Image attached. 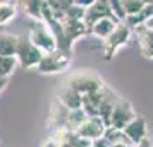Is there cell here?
<instances>
[{"label":"cell","mask_w":153,"mask_h":147,"mask_svg":"<svg viewBox=\"0 0 153 147\" xmlns=\"http://www.w3.org/2000/svg\"><path fill=\"white\" fill-rule=\"evenodd\" d=\"M28 38L38 50H42L43 53H52L59 50L57 46V38L53 31L45 21H31L29 22V34Z\"/></svg>","instance_id":"cell-1"},{"label":"cell","mask_w":153,"mask_h":147,"mask_svg":"<svg viewBox=\"0 0 153 147\" xmlns=\"http://www.w3.org/2000/svg\"><path fill=\"white\" fill-rule=\"evenodd\" d=\"M67 87L77 91L81 96L86 94H93L98 92L100 89H103V80L100 79L97 72H90V70H83V72H76L72 77L67 80Z\"/></svg>","instance_id":"cell-2"},{"label":"cell","mask_w":153,"mask_h":147,"mask_svg":"<svg viewBox=\"0 0 153 147\" xmlns=\"http://www.w3.org/2000/svg\"><path fill=\"white\" fill-rule=\"evenodd\" d=\"M43 55L45 53L42 50L36 48L28 36H19L16 58H17V63L21 65L22 69H38Z\"/></svg>","instance_id":"cell-3"},{"label":"cell","mask_w":153,"mask_h":147,"mask_svg":"<svg viewBox=\"0 0 153 147\" xmlns=\"http://www.w3.org/2000/svg\"><path fill=\"white\" fill-rule=\"evenodd\" d=\"M71 65V53L55 50L52 53H45L42 62L38 65L40 74H62L64 70H67Z\"/></svg>","instance_id":"cell-4"},{"label":"cell","mask_w":153,"mask_h":147,"mask_svg":"<svg viewBox=\"0 0 153 147\" xmlns=\"http://www.w3.org/2000/svg\"><path fill=\"white\" fill-rule=\"evenodd\" d=\"M129 38H131V28L126 22H120L117 28H115V31L103 41V50H105L103 56L107 60L114 58L119 50L122 48L124 45H127Z\"/></svg>","instance_id":"cell-5"},{"label":"cell","mask_w":153,"mask_h":147,"mask_svg":"<svg viewBox=\"0 0 153 147\" xmlns=\"http://www.w3.org/2000/svg\"><path fill=\"white\" fill-rule=\"evenodd\" d=\"M136 116H138V115H136V111H134V108H132V105L129 101H126V99H117L115 105H114V110H112L110 125L108 127L117 128V130H124Z\"/></svg>","instance_id":"cell-6"},{"label":"cell","mask_w":153,"mask_h":147,"mask_svg":"<svg viewBox=\"0 0 153 147\" xmlns=\"http://www.w3.org/2000/svg\"><path fill=\"white\" fill-rule=\"evenodd\" d=\"M107 132V125L103 123V120L100 116H91L84 121L83 125L76 130V133L81 139L88 140V142H95V140L102 139Z\"/></svg>","instance_id":"cell-7"},{"label":"cell","mask_w":153,"mask_h":147,"mask_svg":"<svg viewBox=\"0 0 153 147\" xmlns=\"http://www.w3.org/2000/svg\"><path fill=\"white\" fill-rule=\"evenodd\" d=\"M122 132H124V137L131 142L132 146H136L139 142H143L145 139H148V127H146L145 116H139L138 115Z\"/></svg>","instance_id":"cell-8"},{"label":"cell","mask_w":153,"mask_h":147,"mask_svg":"<svg viewBox=\"0 0 153 147\" xmlns=\"http://www.w3.org/2000/svg\"><path fill=\"white\" fill-rule=\"evenodd\" d=\"M105 17H112L110 12V0H95L90 7L86 9L84 14V22L88 24V28L93 26L95 22L102 21Z\"/></svg>","instance_id":"cell-9"},{"label":"cell","mask_w":153,"mask_h":147,"mask_svg":"<svg viewBox=\"0 0 153 147\" xmlns=\"http://www.w3.org/2000/svg\"><path fill=\"white\" fill-rule=\"evenodd\" d=\"M62 29H64V36L69 43V46H72V43L77 41L79 38L90 34V28L84 21H74V19H65L62 21Z\"/></svg>","instance_id":"cell-10"},{"label":"cell","mask_w":153,"mask_h":147,"mask_svg":"<svg viewBox=\"0 0 153 147\" xmlns=\"http://www.w3.org/2000/svg\"><path fill=\"white\" fill-rule=\"evenodd\" d=\"M108 94V89L103 87V89H100L98 92H93V94H86L83 96V105H81V110H83L88 116H98V113H100V106L103 103L105 96Z\"/></svg>","instance_id":"cell-11"},{"label":"cell","mask_w":153,"mask_h":147,"mask_svg":"<svg viewBox=\"0 0 153 147\" xmlns=\"http://www.w3.org/2000/svg\"><path fill=\"white\" fill-rule=\"evenodd\" d=\"M136 31V38H138V46L141 55L146 58H153V31L148 29L143 24L139 28L134 29Z\"/></svg>","instance_id":"cell-12"},{"label":"cell","mask_w":153,"mask_h":147,"mask_svg":"<svg viewBox=\"0 0 153 147\" xmlns=\"http://www.w3.org/2000/svg\"><path fill=\"white\" fill-rule=\"evenodd\" d=\"M120 22L117 21V19H114V17H105V19H102V21L95 22L93 26H90V34L97 36V38H100V39H107L108 36L115 31V28H117Z\"/></svg>","instance_id":"cell-13"},{"label":"cell","mask_w":153,"mask_h":147,"mask_svg":"<svg viewBox=\"0 0 153 147\" xmlns=\"http://www.w3.org/2000/svg\"><path fill=\"white\" fill-rule=\"evenodd\" d=\"M59 103L69 110V111H74V110H81V105H83V96L77 91L71 89V87H65V91L59 94Z\"/></svg>","instance_id":"cell-14"},{"label":"cell","mask_w":153,"mask_h":147,"mask_svg":"<svg viewBox=\"0 0 153 147\" xmlns=\"http://www.w3.org/2000/svg\"><path fill=\"white\" fill-rule=\"evenodd\" d=\"M19 36L0 33V56H16Z\"/></svg>","instance_id":"cell-15"},{"label":"cell","mask_w":153,"mask_h":147,"mask_svg":"<svg viewBox=\"0 0 153 147\" xmlns=\"http://www.w3.org/2000/svg\"><path fill=\"white\" fill-rule=\"evenodd\" d=\"M22 5H24V12L29 15L31 21H43V14H45L47 2L29 0V2H22Z\"/></svg>","instance_id":"cell-16"},{"label":"cell","mask_w":153,"mask_h":147,"mask_svg":"<svg viewBox=\"0 0 153 147\" xmlns=\"http://www.w3.org/2000/svg\"><path fill=\"white\" fill-rule=\"evenodd\" d=\"M16 15V2L4 0L0 2V26H5L14 19Z\"/></svg>","instance_id":"cell-17"},{"label":"cell","mask_w":153,"mask_h":147,"mask_svg":"<svg viewBox=\"0 0 153 147\" xmlns=\"http://www.w3.org/2000/svg\"><path fill=\"white\" fill-rule=\"evenodd\" d=\"M17 58L16 56H0V77L2 79H7L14 69L17 67Z\"/></svg>","instance_id":"cell-18"},{"label":"cell","mask_w":153,"mask_h":147,"mask_svg":"<svg viewBox=\"0 0 153 147\" xmlns=\"http://www.w3.org/2000/svg\"><path fill=\"white\" fill-rule=\"evenodd\" d=\"M148 2H141V0H122V5L126 9V14L127 17H134L143 12V9L146 7Z\"/></svg>","instance_id":"cell-19"},{"label":"cell","mask_w":153,"mask_h":147,"mask_svg":"<svg viewBox=\"0 0 153 147\" xmlns=\"http://www.w3.org/2000/svg\"><path fill=\"white\" fill-rule=\"evenodd\" d=\"M110 12L112 17L117 19L119 22L127 21V14H126V9L122 5V0H110Z\"/></svg>","instance_id":"cell-20"},{"label":"cell","mask_w":153,"mask_h":147,"mask_svg":"<svg viewBox=\"0 0 153 147\" xmlns=\"http://www.w3.org/2000/svg\"><path fill=\"white\" fill-rule=\"evenodd\" d=\"M91 147H110V144H108V140L105 139V137H102V139L91 142Z\"/></svg>","instance_id":"cell-21"},{"label":"cell","mask_w":153,"mask_h":147,"mask_svg":"<svg viewBox=\"0 0 153 147\" xmlns=\"http://www.w3.org/2000/svg\"><path fill=\"white\" fill-rule=\"evenodd\" d=\"M110 147H132V144H131L127 139H122V140H119V142H114V144H110Z\"/></svg>","instance_id":"cell-22"},{"label":"cell","mask_w":153,"mask_h":147,"mask_svg":"<svg viewBox=\"0 0 153 147\" xmlns=\"http://www.w3.org/2000/svg\"><path fill=\"white\" fill-rule=\"evenodd\" d=\"M132 147H153V142L150 139H145L143 142H139V144H136V146H132Z\"/></svg>","instance_id":"cell-23"},{"label":"cell","mask_w":153,"mask_h":147,"mask_svg":"<svg viewBox=\"0 0 153 147\" xmlns=\"http://www.w3.org/2000/svg\"><path fill=\"white\" fill-rule=\"evenodd\" d=\"M5 84H7V79H2V77H0V91L5 87Z\"/></svg>","instance_id":"cell-24"}]
</instances>
